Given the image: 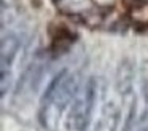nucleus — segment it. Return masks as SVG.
Returning a JSON list of instances; mask_svg holds the SVG:
<instances>
[{
  "label": "nucleus",
  "instance_id": "nucleus-1",
  "mask_svg": "<svg viewBox=\"0 0 148 131\" xmlns=\"http://www.w3.org/2000/svg\"><path fill=\"white\" fill-rule=\"evenodd\" d=\"M140 131H147V130H140Z\"/></svg>",
  "mask_w": 148,
  "mask_h": 131
}]
</instances>
